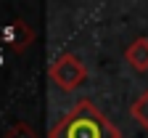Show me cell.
<instances>
[{
    "label": "cell",
    "mask_w": 148,
    "mask_h": 138,
    "mask_svg": "<svg viewBox=\"0 0 148 138\" xmlns=\"http://www.w3.org/2000/svg\"><path fill=\"white\" fill-rule=\"evenodd\" d=\"M124 61L135 72H148V37L140 35L124 48Z\"/></svg>",
    "instance_id": "obj_3"
},
{
    "label": "cell",
    "mask_w": 148,
    "mask_h": 138,
    "mask_svg": "<svg viewBox=\"0 0 148 138\" xmlns=\"http://www.w3.org/2000/svg\"><path fill=\"white\" fill-rule=\"evenodd\" d=\"M48 138H122V133L90 98H79L64 120L50 128Z\"/></svg>",
    "instance_id": "obj_1"
},
{
    "label": "cell",
    "mask_w": 148,
    "mask_h": 138,
    "mask_svg": "<svg viewBox=\"0 0 148 138\" xmlns=\"http://www.w3.org/2000/svg\"><path fill=\"white\" fill-rule=\"evenodd\" d=\"M48 74H50L53 85L58 88V90H66V93H69V90L82 88L90 72H87L85 61H82L77 53H61V56L53 58V64H50Z\"/></svg>",
    "instance_id": "obj_2"
},
{
    "label": "cell",
    "mask_w": 148,
    "mask_h": 138,
    "mask_svg": "<svg viewBox=\"0 0 148 138\" xmlns=\"http://www.w3.org/2000/svg\"><path fill=\"white\" fill-rule=\"evenodd\" d=\"M132 117L148 130V90H143V93L135 98V104H132Z\"/></svg>",
    "instance_id": "obj_4"
}]
</instances>
